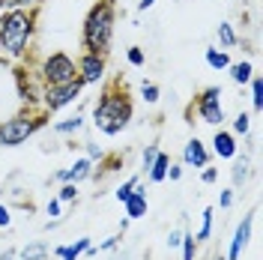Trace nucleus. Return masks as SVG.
Masks as SVG:
<instances>
[{"instance_id": "obj_12", "label": "nucleus", "mask_w": 263, "mask_h": 260, "mask_svg": "<svg viewBox=\"0 0 263 260\" xmlns=\"http://www.w3.org/2000/svg\"><path fill=\"white\" fill-rule=\"evenodd\" d=\"M93 162L87 159V156H81V159H75V164L72 168H66V171H57L54 174V179L57 182H84V179H93Z\"/></svg>"}, {"instance_id": "obj_3", "label": "nucleus", "mask_w": 263, "mask_h": 260, "mask_svg": "<svg viewBox=\"0 0 263 260\" xmlns=\"http://www.w3.org/2000/svg\"><path fill=\"white\" fill-rule=\"evenodd\" d=\"M117 18H120V6L117 0H96L81 24V48L90 54H105L111 51L114 42V30H117Z\"/></svg>"}, {"instance_id": "obj_16", "label": "nucleus", "mask_w": 263, "mask_h": 260, "mask_svg": "<svg viewBox=\"0 0 263 260\" xmlns=\"http://www.w3.org/2000/svg\"><path fill=\"white\" fill-rule=\"evenodd\" d=\"M167 164H171V156L159 150V156H156V162L149 164V171H147V179L153 182V185H156V182H164V177H167Z\"/></svg>"}, {"instance_id": "obj_4", "label": "nucleus", "mask_w": 263, "mask_h": 260, "mask_svg": "<svg viewBox=\"0 0 263 260\" xmlns=\"http://www.w3.org/2000/svg\"><path fill=\"white\" fill-rule=\"evenodd\" d=\"M48 126V111L42 108H24L18 114L0 120V146H21L27 144L39 129Z\"/></svg>"}, {"instance_id": "obj_14", "label": "nucleus", "mask_w": 263, "mask_h": 260, "mask_svg": "<svg viewBox=\"0 0 263 260\" xmlns=\"http://www.w3.org/2000/svg\"><path fill=\"white\" fill-rule=\"evenodd\" d=\"M90 245H93V239H90V236H81V239H75V243H69V245H57L54 254L60 260H78Z\"/></svg>"}, {"instance_id": "obj_11", "label": "nucleus", "mask_w": 263, "mask_h": 260, "mask_svg": "<svg viewBox=\"0 0 263 260\" xmlns=\"http://www.w3.org/2000/svg\"><path fill=\"white\" fill-rule=\"evenodd\" d=\"M210 159H213L210 146L203 144L197 135L185 141V146H182V164H185V168H197V171H200V168H206V164H210Z\"/></svg>"}, {"instance_id": "obj_25", "label": "nucleus", "mask_w": 263, "mask_h": 260, "mask_svg": "<svg viewBox=\"0 0 263 260\" xmlns=\"http://www.w3.org/2000/svg\"><path fill=\"white\" fill-rule=\"evenodd\" d=\"M141 99H144L147 105H156V102L162 99V90H159V84L144 81V84H141Z\"/></svg>"}, {"instance_id": "obj_10", "label": "nucleus", "mask_w": 263, "mask_h": 260, "mask_svg": "<svg viewBox=\"0 0 263 260\" xmlns=\"http://www.w3.org/2000/svg\"><path fill=\"white\" fill-rule=\"evenodd\" d=\"M254 215L257 212L251 210L236 225V230H233V239H230V245H228V260H239L242 257V251H246V245H248V239H251V228H254Z\"/></svg>"}, {"instance_id": "obj_34", "label": "nucleus", "mask_w": 263, "mask_h": 260, "mask_svg": "<svg viewBox=\"0 0 263 260\" xmlns=\"http://www.w3.org/2000/svg\"><path fill=\"white\" fill-rule=\"evenodd\" d=\"M233 200H236V189H224V192L218 195V207H221V210H230Z\"/></svg>"}, {"instance_id": "obj_9", "label": "nucleus", "mask_w": 263, "mask_h": 260, "mask_svg": "<svg viewBox=\"0 0 263 260\" xmlns=\"http://www.w3.org/2000/svg\"><path fill=\"white\" fill-rule=\"evenodd\" d=\"M236 141H239V138H236L230 129H221V126H218V129H215V135H213V141H210V144H213V150H210V153H213L215 159L233 162V159L239 156V144H236Z\"/></svg>"}, {"instance_id": "obj_21", "label": "nucleus", "mask_w": 263, "mask_h": 260, "mask_svg": "<svg viewBox=\"0 0 263 260\" xmlns=\"http://www.w3.org/2000/svg\"><path fill=\"white\" fill-rule=\"evenodd\" d=\"M213 215H215L213 207H206V210H203V215H200V228H197V233H195L197 243H206V239L213 236Z\"/></svg>"}, {"instance_id": "obj_2", "label": "nucleus", "mask_w": 263, "mask_h": 260, "mask_svg": "<svg viewBox=\"0 0 263 260\" xmlns=\"http://www.w3.org/2000/svg\"><path fill=\"white\" fill-rule=\"evenodd\" d=\"M39 12L36 9H6L0 12V57L24 60L36 36Z\"/></svg>"}, {"instance_id": "obj_31", "label": "nucleus", "mask_w": 263, "mask_h": 260, "mask_svg": "<svg viewBox=\"0 0 263 260\" xmlns=\"http://www.w3.org/2000/svg\"><path fill=\"white\" fill-rule=\"evenodd\" d=\"M156 156H159V144H147L144 156H141V171H144V174L149 171V164L156 162Z\"/></svg>"}, {"instance_id": "obj_17", "label": "nucleus", "mask_w": 263, "mask_h": 260, "mask_svg": "<svg viewBox=\"0 0 263 260\" xmlns=\"http://www.w3.org/2000/svg\"><path fill=\"white\" fill-rule=\"evenodd\" d=\"M203 60H206V66L210 69H215V72H221V69H228L233 60H230V54L224 48H206L203 51Z\"/></svg>"}, {"instance_id": "obj_19", "label": "nucleus", "mask_w": 263, "mask_h": 260, "mask_svg": "<svg viewBox=\"0 0 263 260\" xmlns=\"http://www.w3.org/2000/svg\"><path fill=\"white\" fill-rule=\"evenodd\" d=\"M51 129L57 132V135H75V132H81V129H84V114L66 117V120H60V123H54Z\"/></svg>"}, {"instance_id": "obj_6", "label": "nucleus", "mask_w": 263, "mask_h": 260, "mask_svg": "<svg viewBox=\"0 0 263 260\" xmlns=\"http://www.w3.org/2000/svg\"><path fill=\"white\" fill-rule=\"evenodd\" d=\"M84 93V84L75 78V81H66V84H51V87H42V96H39V108L48 111V114H57L63 111L66 105L78 102Z\"/></svg>"}, {"instance_id": "obj_7", "label": "nucleus", "mask_w": 263, "mask_h": 260, "mask_svg": "<svg viewBox=\"0 0 263 260\" xmlns=\"http://www.w3.org/2000/svg\"><path fill=\"white\" fill-rule=\"evenodd\" d=\"M195 114L200 117V123L206 126H221L228 117H224V105H221V87H203L200 93H195V102H192Z\"/></svg>"}, {"instance_id": "obj_15", "label": "nucleus", "mask_w": 263, "mask_h": 260, "mask_svg": "<svg viewBox=\"0 0 263 260\" xmlns=\"http://www.w3.org/2000/svg\"><path fill=\"white\" fill-rule=\"evenodd\" d=\"M228 72H230V81L233 84L246 87V84L254 78V63H251V60H239V63H230Z\"/></svg>"}, {"instance_id": "obj_40", "label": "nucleus", "mask_w": 263, "mask_h": 260, "mask_svg": "<svg viewBox=\"0 0 263 260\" xmlns=\"http://www.w3.org/2000/svg\"><path fill=\"white\" fill-rule=\"evenodd\" d=\"M18 257V248H6L3 254H0V260H15Z\"/></svg>"}, {"instance_id": "obj_33", "label": "nucleus", "mask_w": 263, "mask_h": 260, "mask_svg": "<svg viewBox=\"0 0 263 260\" xmlns=\"http://www.w3.org/2000/svg\"><path fill=\"white\" fill-rule=\"evenodd\" d=\"M84 150H87V159H90V162L96 164V162H102V159H105V150H102V146L99 144H84Z\"/></svg>"}, {"instance_id": "obj_38", "label": "nucleus", "mask_w": 263, "mask_h": 260, "mask_svg": "<svg viewBox=\"0 0 263 260\" xmlns=\"http://www.w3.org/2000/svg\"><path fill=\"white\" fill-rule=\"evenodd\" d=\"M182 243V230H171V236H167V248H180Z\"/></svg>"}, {"instance_id": "obj_29", "label": "nucleus", "mask_w": 263, "mask_h": 260, "mask_svg": "<svg viewBox=\"0 0 263 260\" xmlns=\"http://www.w3.org/2000/svg\"><path fill=\"white\" fill-rule=\"evenodd\" d=\"M230 177H233V185H242L248 179V162L246 159H236V164L230 168Z\"/></svg>"}, {"instance_id": "obj_35", "label": "nucleus", "mask_w": 263, "mask_h": 260, "mask_svg": "<svg viewBox=\"0 0 263 260\" xmlns=\"http://www.w3.org/2000/svg\"><path fill=\"white\" fill-rule=\"evenodd\" d=\"M9 225H12V212H9V207H6V203L0 200V228L6 230Z\"/></svg>"}, {"instance_id": "obj_36", "label": "nucleus", "mask_w": 263, "mask_h": 260, "mask_svg": "<svg viewBox=\"0 0 263 260\" xmlns=\"http://www.w3.org/2000/svg\"><path fill=\"white\" fill-rule=\"evenodd\" d=\"M164 179H171V182H180V179H182V164H174V162H171V164H167V177H164Z\"/></svg>"}, {"instance_id": "obj_32", "label": "nucleus", "mask_w": 263, "mask_h": 260, "mask_svg": "<svg viewBox=\"0 0 263 260\" xmlns=\"http://www.w3.org/2000/svg\"><path fill=\"white\" fill-rule=\"evenodd\" d=\"M200 182L203 185H213V182H218V168H200Z\"/></svg>"}, {"instance_id": "obj_27", "label": "nucleus", "mask_w": 263, "mask_h": 260, "mask_svg": "<svg viewBox=\"0 0 263 260\" xmlns=\"http://www.w3.org/2000/svg\"><path fill=\"white\" fill-rule=\"evenodd\" d=\"M126 60H129V66L141 69V66H147V51L141 48V45H132V48L126 51Z\"/></svg>"}, {"instance_id": "obj_30", "label": "nucleus", "mask_w": 263, "mask_h": 260, "mask_svg": "<svg viewBox=\"0 0 263 260\" xmlns=\"http://www.w3.org/2000/svg\"><path fill=\"white\" fill-rule=\"evenodd\" d=\"M138 182H141V177H138V174H135V177H129V179H126V182H123V185H120V189L114 192V197L120 200V203H123V200H126V197H129L135 189H138Z\"/></svg>"}, {"instance_id": "obj_22", "label": "nucleus", "mask_w": 263, "mask_h": 260, "mask_svg": "<svg viewBox=\"0 0 263 260\" xmlns=\"http://www.w3.org/2000/svg\"><path fill=\"white\" fill-rule=\"evenodd\" d=\"M230 132H233L236 138H246L248 132H251V114L239 111V114L233 117V123H230Z\"/></svg>"}, {"instance_id": "obj_13", "label": "nucleus", "mask_w": 263, "mask_h": 260, "mask_svg": "<svg viewBox=\"0 0 263 260\" xmlns=\"http://www.w3.org/2000/svg\"><path fill=\"white\" fill-rule=\"evenodd\" d=\"M147 207H149V203H147V189L138 182V189H135V192L123 200L126 218H129V221H132V218H144V215H147Z\"/></svg>"}, {"instance_id": "obj_39", "label": "nucleus", "mask_w": 263, "mask_h": 260, "mask_svg": "<svg viewBox=\"0 0 263 260\" xmlns=\"http://www.w3.org/2000/svg\"><path fill=\"white\" fill-rule=\"evenodd\" d=\"M153 6H156V0H138V12H147Z\"/></svg>"}, {"instance_id": "obj_18", "label": "nucleus", "mask_w": 263, "mask_h": 260, "mask_svg": "<svg viewBox=\"0 0 263 260\" xmlns=\"http://www.w3.org/2000/svg\"><path fill=\"white\" fill-rule=\"evenodd\" d=\"M51 254L48 243H42V239H36V243H27L21 251H18V257L21 260H45Z\"/></svg>"}, {"instance_id": "obj_23", "label": "nucleus", "mask_w": 263, "mask_h": 260, "mask_svg": "<svg viewBox=\"0 0 263 260\" xmlns=\"http://www.w3.org/2000/svg\"><path fill=\"white\" fill-rule=\"evenodd\" d=\"M248 84H251V108H254V114H260L263 111V78L254 75Z\"/></svg>"}, {"instance_id": "obj_24", "label": "nucleus", "mask_w": 263, "mask_h": 260, "mask_svg": "<svg viewBox=\"0 0 263 260\" xmlns=\"http://www.w3.org/2000/svg\"><path fill=\"white\" fill-rule=\"evenodd\" d=\"M42 3L45 0H0V12H6V9H36L39 12Z\"/></svg>"}, {"instance_id": "obj_41", "label": "nucleus", "mask_w": 263, "mask_h": 260, "mask_svg": "<svg viewBox=\"0 0 263 260\" xmlns=\"http://www.w3.org/2000/svg\"><path fill=\"white\" fill-rule=\"evenodd\" d=\"M3 192H6V189H3V185H0V197H3Z\"/></svg>"}, {"instance_id": "obj_37", "label": "nucleus", "mask_w": 263, "mask_h": 260, "mask_svg": "<svg viewBox=\"0 0 263 260\" xmlns=\"http://www.w3.org/2000/svg\"><path fill=\"white\" fill-rule=\"evenodd\" d=\"M60 207H63V203H60L57 197H51V200H48V207H45V212H48L51 218H63V215H60Z\"/></svg>"}, {"instance_id": "obj_28", "label": "nucleus", "mask_w": 263, "mask_h": 260, "mask_svg": "<svg viewBox=\"0 0 263 260\" xmlns=\"http://www.w3.org/2000/svg\"><path fill=\"white\" fill-rule=\"evenodd\" d=\"M180 248H182V260H195V254H197V239H195V233H182Z\"/></svg>"}, {"instance_id": "obj_5", "label": "nucleus", "mask_w": 263, "mask_h": 260, "mask_svg": "<svg viewBox=\"0 0 263 260\" xmlns=\"http://www.w3.org/2000/svg\"><path fill=\"white\" fill-rule=\"evenodd\" d=\"M42 87H51V84H66V81H75L78 78V63L72 54L66 51H51L48 57H42V63L36 69Z\"/></svg>"}, {"instance_id": "obj_26", "label": "nucleus", "mask_w": 263, "mask_h": 260, "mask_svg": "<svg viewBox=\"0 0 263 260\" xmlns=\"http://www.w3.org/2000/svg\"><path fill=\"white\" fill-rule=\"evenodd\" d=\"M57 200H60V203H72V200H78V182H60Z\"/></svg>"}, {"instance_id": "obj_1", "label": "nucleus", "mask_w": 263, "mask_h": 260, "mask_svg": "<svg viewBox=\"0 0 263 260\" xmlns=\"http://www.w3.org/2000/svg\"><path fill=\"white\" fill-rule=\"evenodd\" d=\"M135 120V99L123 78H114L102 87L96 105H93V126L102 135L114 138L120 132H126Z\"/></svg>"}, {"instance_id": "obj_20", "label": "nucleus", "mask_w": 263, "mask_h": 260, "mask_svg": "<svg viewBox=\"0 0 263 260\" xmlns=\"http://www.w3.org/2000/svg\"><path fill=\"white\" fill-rule=\"evenodd\" d=\"M215 36H218V45L228 51V48H233L236 42H239V36H236V30H233V24L230 21H221L218 27H215Z\"/></svg>"}, {"instance_id": "obj_8", "label": "nucleus", "mask_w": 263, "mask_h": 260, "mask_svg": "<svg viewBox=\"0 0 263 260\" xmlns=\"http://www.w3.org/2000/svg\"><path fill=\"white\" fill-rule=\"evenodd\" d=\"M78 63V81L84 87L90 84H102L105 75H108V57L105 54H90V51H81V57L75 60Z\"/></svg>"}]
</instances>
